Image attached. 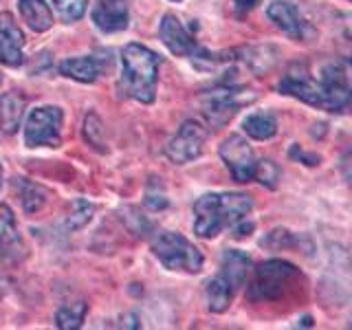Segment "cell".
I'll use <instances>...</instances> for the list:
<instances>
[{"mask_svg": "<svg viewBox=\"0 0 352 330\" xmlns=\"http://www.w3.org/2000/svg\"><path fill=\"white\" fill-rule=\"evenodd\" d=\"M278 93L333 115H352V62H326L317 73L308 64L295 62L280 80Z\"/></svg>", "mask_w": 352, "mask_h": 330, "instance_id": "cell-1", "label": "cell"}, {"mask_svg": "<svg viewBox=\"0 0 352 330\" xmlns=\"http://www.w3.org/2000/svg\"><path fill=\"white\" fill-rule=\"evenodd\" d=\"M253 212V198L240 192H212L203 194L194 203V234L198 238L214 240L225 229L234 231L240 223L249 220Z\"/></svg>", "mask_w": 352, "mask_h": 330, "instance_id": "cell-2", "label": "cell"}, {"mask_svg": "<svg viewBox=\"0 0 352 330\" xmlns=\"http://www.w3.org/2000/svg\"><path fill=\"white\" fill-rule=\"evenodd\" d=\"M121 64H124V71H121L119 93L139 104H154L161 66L159 55L143 44L132 42L121 51Z\"/></svg>", "mask_w": 352, "mask_h": 330, "instance_id": "cell-3", "label": "cell"}, {"mask_svg": "<svg viewBox=\"0 0 352 330\" xmlns=\"http://www.w3.org/2000/svg\"><path fill=\"white\" fill-rule=\"evenodd\" d=\"M249 271H251V258L247 253L238 249H227L218 273L207 282L205 289L209 311L216 315L227 313L234 297L240 291V286L247 282Z\"/></svg>", "mask_w": 352, "mask_h": 330, "instance_id": "cell-4", "label": "cell"}, {"mask_svg": "<svg viewBox=\"0 0 352 330\" xmlns=\"http://www.w3.org/2000/svg\"><path fill=\"white\" fill-rule=\"evenodd\" d=\"M152 253L165 269L174 273L196 275L203 271L205 258L201 249L190 242L179 231H161L152 240Z\"/></svg>", "mask_w": 352, "mask_h": 330, "instance_id": "cell-5", "label": "cell"}, {"mask_svg": "<svg viewBox=\"0 0 352 330\" xmlns=\"http://www.w3.org/2000/svg\"><path fill=\"white\" fill-rule=\"evenodd\" d=\"M258 99V93L247 86H240L234 82H220L216 88L203 95V115L205 121L212 128L225 126L240 108L251 106Z\"/></svg>", "mask_w": 352, "mask_h": 330, "instance_id": "cell-6", "label": "cell"}, {"mask_svg": "<svg viewBox=\"0 0 352 330\" xmlns=\"http://www.w3.org/2000/svg\"><path fill=\"white\" fill-rule=\"evenodd\" d=\"M300 278L302 273L295 264L286 260H269L256 269L247 295L251 302H278Z\"/></svg>", "mask_w": 352, "mask_h": 330, "instance_id": "cell-7", "label": "cell"}, {"mask_svg": "<svg viewBox=\"0 0 352 330\" xmlns=\"http://www.w3.org/2000/svg\"><path fill=\"white\" fill-rule=\"evenodd\" d=\"M64 113L58 106H42L31 110L25 124L27 148H58L62 143Z\"/></svg>", "mask_w": 352, "mask_h": 330, "instance_id": "cell-8", "label": "cell"}, {"mask_svg": "<svg viewBox=\"0 0 352 330\" xmlns=\"http://www.w3.org/2000/svg\"><path fill=\"white\" fill-rule=\"evenodd\" d=\"M161 42L170 49L172 55L176 58H187L192 60L196 66L207 58V49L198 44V40L192 36V31L187 29L183 22L176 18L174 14H165L159 27Z\"/></svg>", "mask_w": 352, "mask_h": 330, "instance_id": "cell-9", "label": "cell"}, {"mask_svg": "<svg viewBox=\"0 0 352 330\" xmlns=\"http://www.w3.org/2000/svg\"><path fill=\"white\" fill-rule=\"evenodd\" d=\"M207 141V130L203 124H198L196 119L183 121L179 132L170 139L165 146V157H168L174 165H185L192 163L203 154Z\"/></svg>", "mask_w": 352, "mask_h": 330, "instance_id": "cell-10", "label": "cell"}, {"mask_svg": "<svg viewBox=\"0 0 352 330\" xmlns=\"http://www.w3.org/2000/svg\"><path fill=\"white\" fill-rule=\"evenodd\" d=\"M220 159L227 165V170L231 172L236 183H249L253 181L256 174V152L249 146V141L240 135H229L223 143H220Z\"/></svg>", "mask_w": 352, "mask_h": 330, "instance_id": "cell-11", "label": "cell"}, {"mask_svg": "<svg viewBox=\"0 0 352 330\" xmlns=\"http://www.w3.org/2000/svg\"><path fill=\"white\" fill-rule=\"evenodd\" d=\"M267 16L284 36H289L295 42H311L317 38V29L302 16L297 5L289 3V0H273L267 9Z\"/></svg>", "mask_w": 352, "mask_h": 330, "instance_id": "cell-12", "label": "cell"}, {"mask_svg": "<svg viewBox=\"0 0 352 330\" xmlns=\"http://www.w3.org/2000/svg\"><path fill=\"white\" fill-rule=\"evenodd\" d=\"M27 256L29 251L25 240H22L14 212L9 209V205L0 203V267L14 269L20 262H25Z\"/></svg>", "mask_w": 352, "mask_h": 330, "instance_id": "cell-13", "label": "cell"}, {"mask_svg": "<svg viewBox=\"0 0 352 330\" xmlns=\"http://www.w3.org/2000/svg\"><path fill=\"white\" fill-rule=\"evenodd\" d=\"M0 62L14 69L25 64V33L9 11H0Z\"/></svg>", "mask_w": 352, "mask_h": 330, "instance_id": "cell-14", "label": "cell"}, {"mask_svg": "<svg viewBox=\"0 0 352 330\" xmlns=\"http://www.w3.org/2000/svg\"><path fill=\"white\" fill-rule=\"evenodd\" d=\"M93 22L104 33H119L128 29L130 14L126 0H99L93 9Z\"/></svg>", "mask_w": 352, "mask_h": 330, "instance_id": "cell-15", "label": "cell"}, {"mask_svg": "<svg viewBox=\"0 0 352 330\" xmlns=\"http://www.w3.org/2000/svg\"><path fill=\"white\" fill-rule=\"evenodd\" d=\"M60 73L73 82L93 84L104 75V60L95 58V55H86V58H69L60 64Z\"/></svg>", "mask_w": 352, "mask_h": 330, "instance_id": "cell-16", "label": "cell"}, {"mask_svg": "<svg viewBox=\"0 0 352 330\" xmlns=\"http://www.w3.org/2000/svg\"><path fill=\"white\" fill-rule=\"evenodd\" d=\"M25 106H27V99L18 91H9V93L0 95V132H5V135H16L22 124Z\"/></svg>", "mask_w": 352, "mask_h": 330, "instance_id": "cell-17", "label": "cell"}, {"mask_svg": "<svg viewBox=\"0 0 352 330\" xmlns=\"http://www.w3.org/2000/svg\"><path fill=\"white\" fill-rule=\"evenodd\" d=\"M18 7L31 31L44 33L53 27V14L44 0H18Z\"/></svg>", "mask_w": 352, "mask_h": 330, "instance_id": "cell-18", "label": "cell"}, {"mask_svg": "<svg viewBox=\"0 0 352 330\" xmlns=\"http://www.w3.org/2000/svg\"><path fill=\"white\" fill-rule=\"evenodd\" d=\"M242 130L245 135L256 141H269L278 135V119L273 113H253L242 121Z\"/></svg>", "mask_w": 352, "mask_h": 330, "instance_id": "cell-19", "label": "cell"}, {"mask_svg": "<svg viewBox=\"0 0 352 330\" xmlns=\"http://www.w3.org/2000/svg\"><path fill=\"white\" fill-rule=\"evenodd\" d=\"M86 317V304L84 302H73L64 304L58 313H55V326L62 330H77L82 328Z\"/></svg>", "mask_w": 352, "mask_h": 330, "instance_id": "cell-20", "label": "cell"}, {"mask_svg": "<svg viewBox=\"0 0 352 330\" xmlns=\"http://www.w3.org/2000/svg\"><path fill=\"white\" fill-rule=\"evenodd\" d=\"M18 187H20V203L25 207L27 214H36L38 209H42L44 203H47V190H44V187L31 181H20Z\"/></svg>", "mask_w": 352, "mask_h": 330, "instance_id": "cell-21", "label": "cell"}, {"mask_svg": "<svg viewBox=\"0 0 352 330\" xmlns=\"http://www.w3.org/2000/svg\"><path fill=\"white\" fill-rule=\"evenodd\" d=\"M93 214H95V205L84 201V198H77V201L73 203L69 218H66V227H69L71 231L82 229V227H86L88 223H91Z\"/></svg>", "mask_w": 352, "mask_h": 330, "instance_id": "cell-22", "label": "cell"}, {"mask_svg": "<svg viewBox=\"0 0 352 330\" xmlns=\"http://www.w3.org/2000/svg\"><path fill=\"white\" fill-rule=\"evenodd\" d=\"M280 168L278 163H273L271 159H260L256 165V174H253V181H258L260 185H264L267 190H275L280 183Z\"/></svg>", "mask_w": 352, "mask_h": 330, "instance_id": "cell-23", "label": "cell"}, {"mask_svg": "<svg viewBox=\"0 0 352 330\" xmlns=\"http://www.w3.org/2000/svg\"><path fill=\"white\" fill-rule=\"evenodd\" d=\"M51 3L55 5V9H58V14L62 16V20L69 22V25H73V22L84 18L88 0H51Z\"/></svg>", "mask_w": 352, "mask_h": 330, "instance_id": "cell-24", "label": "cell"}, {"mask_svg": "<svg viewBox=\"0 0 352 330\" xmlns=\"http://www.w3.org/2000/svg\"><path fill=\"white\" fill-rule=\"evenodd\" d=\"M302 238L297 234H291L286 229H273L271 234H267V238H262L260 245L267 249H289V247H300Z\"/></svg>", "mask_w": 352, "mask_h": 330, "instance_id": "cell-25", "label": "cell"}, {"mask_svg": "<svg viewBox=\"0 0 352 330\" xmlns=\"http://www.w3.org/2000/svg\"><path fill=\"white\" fill-rule=\"evenodd\" d=\"M84 137L91 143L93 148H104V130H102V119H99L95 113H88L86 121H84Z\"/></svg>", "mask_w": 352, "mask_h": 330, "instance_id": "cell-26", "label": "cell"}, {"mask_svg": "<svg viewBox=\"0 0 352 330\" xmlns=\"http://www.w3.org/2000/svg\"><path fill=\"white\" fill-rule=\"evenodd\" d=\"M289 157H291L293 161H300V163L308 165V168H315V165L322 163V157H319V154H315V152H306V150H302L300 146H291Z\"/></svg>", "mask_w": 352, "mask_h": 330, "instance_id": "cell-27", "label": "cell"}, {"mask_svg": "<svg viewBox=\"0 0 352 330\" xmlns=\"http://www.w3.org/2000/svg\"><path fill=\"white\" fill-rule=\"evenodd\" d=\"M260 5V0H231V9H234L236 18H245L249 11H253Z\"/></svg>", "mask_w": 352, "mask_h": 330, "instance_id": "cell-28", "label": "cell"}, {"mask_svg": "<svg viewBox=\"0 0 352 330\" xmlns=\"http://www.w3.org/2000/svg\"><path fill=\"white\" fill-rule=\"evenodd\" d=\"M341 172H344L346 181L352 183V139L348 143V148L344 152V157H341Z\"/></svg>", "mask_w": 352, "mask_h": 330, "instance_id": "cell-29", "label": "cell"}, {"mask_svg": "<svg viewBox=\"0 0 352 330\" xmlns=\"http://www.w3.org/2000/svg\"><path fill=\"white\" fill-rule=\"evenodd\" d=\"M0 185H3V165H0Z\"/></svg>", "mask_w": 352, "mask_h": 330, "instance_id": "cell-30", "label": "cell"}, {"mask_svg": "<svg viewBox=\"0 0 352 330\" xmlns=\"http://www.w3.org/2000/svg\"><path fill=\"white\" fill-rule=\"evenodd\" d=\"M170 3H181V0H170Z\"/></svg>", "mask_w": 352, "mask_h": 330, "instance_id": "cell-31", "label": "cell"}, {"mask_svg": "<svg viewBox=\"0 0 352 330\" xmlns=\"http://www.w3.org/2000/svg\"><path fill=\"white\" fill-rule=\"evenodd\" d=\"M0 84H3V73H0Z\"/></svg>", "mask_w": 352, "mask_h": 330, "instance_id": "cell-32", "label": "cell"}, {"mask_svg": "<svg viewBox=\"0 0 352 330\" xmlns=\"http://www.w3.org/2000/svg\"><path fill=\"white\" fill-rule=\"evenodd\" d=\"M348 3H352V0H348Z\"/></svg>", "mask_w": 352, "mask_h": 330, "instance_id": "cell-33", "label": "cell"}]
</instances>
